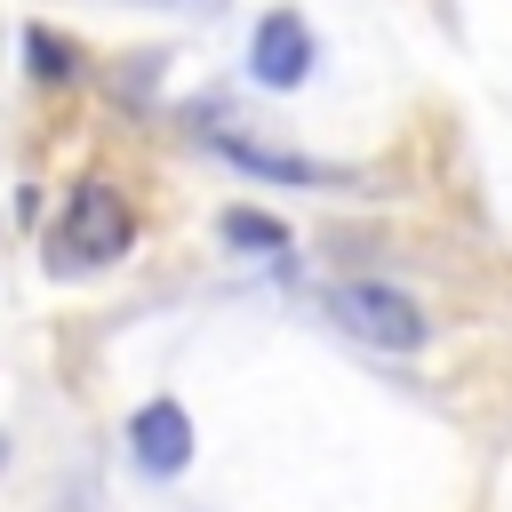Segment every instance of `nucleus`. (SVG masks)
Segmentation results:
<instances>
[{
  "label": "nucleus",
  "mask_w": 512,
  "mask_h": 512,
  "mask_svg": "<svg viewBox=\"0 0 512 512\" xmlns=\"http://www.w3.org/2000/svg\"><path fill=\"white\" fill-rule=\"evenodd\" d=\"M128 240H136V216H128V200L112 192V184H72L64 192V216H56V264H112V256H128Z\"/></svg>",
  "instance_id": "f257e3e1"
},
{
  "label": "nucleus",
  "mask_w": 512,
  "mask_h": 512,
  "mask_svg": "<svg viewBox=\"0 0 512 512\" xmlns=\"http://www.w3.org/2000/svg\"><path fill=\"white\" fill-rule=\"evenodd\" d=\"M328 312H336L344 336H360L376 352H416L424 344V304L408 288H392V280H344L328 296Z\"/></svg>",
  "instance_id": "f03ea898"
},
{
  "label": "nucleus",
  "mask_w": 512,
  "mask_h": 512,
  "mask_svg": "<svg viewBox=\"0 0 512 512\" xmlns=\"http://www.w3.org/2000/svg\"><path fill=\"white\" fill-rule=\"evenodd\" d=\"M312 24L296 16V8H272V16H256V40H248V72H256V88H304L312 80Z\"/></svg>",
  "instance_id": "7ed1b4c3"
},
{
  "label": "nucleus",
  "mask_w": 512,
  "mask_h": 512,
  "mask_svg": "<svg viewBox=\"0 0 512 512\" xmlns=\"http://www.w3.org/2000/svg\"><path fill=\"white\" fill-rule=\"evenodd\" d=\"M128 448H136L144 472H184L192 464V416H184V400H144L128 416Z\"/></svg>",
  "instance_id": "20e7f679"
},
{
  "label": "nucleus",
  "mask_w": 512,
  "mask_h": 512,
  "mask_svg": "<svg viewBox=\"0 0 512 512\" xmlns=\"http://www.w3.org/2000/svg\"><path fill=\"white\" fill-rule=\"evenodd\" d=\"M216 152H224L232 168H248V176H272V184H336V176H344V168H328V160L264 152V144H248V136H216Z\"/></svg>",
  "instance_id": "39448f33"
},
{
  "label": "nucleus",
  "mask_w": 512,
  "mask_h": 512,
  "mask_svg": "<svg viewBox=\"0 0 512 512\" xmlns=\"http://www.w3.org/2000/svg\"><path fill=\"white\" fill-rule=\"evenodd\" d=\"M224 240H232V248L280 256V248H288V224H280V216H256V208H224Z\"/></svg>",
  "instance_id": "423d86ee"
},
{
  "label": "nucleus",
  "mask_w": 512,
  "mask_h": 512,
  "mask_svg": "<svg viewBox=\"0 0 512 512\" xmlns=\"http://www.w3.org/2000/svg\"><path fill=\"white\" fill-rule=\"evenodd\" d=\"M24 56H32V80H72V48H64L48 24L24 32Z\"/></svg>",
  "instance_id": "0eeeda50"
}]
</instances>
